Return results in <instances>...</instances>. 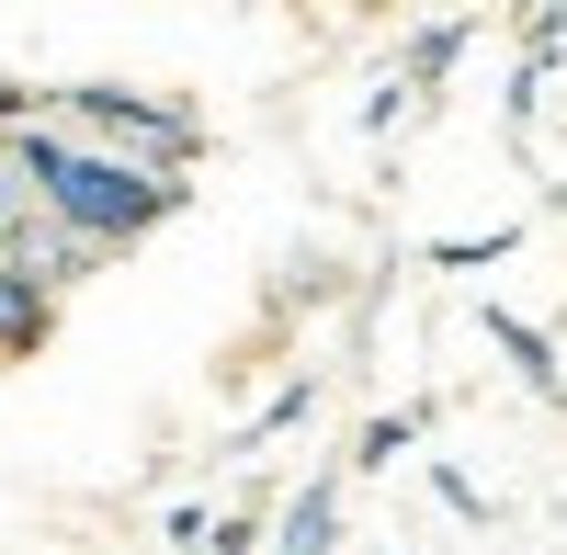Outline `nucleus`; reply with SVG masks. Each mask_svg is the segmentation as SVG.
<instances>
[{"instance_id": "2", "label": "nucleus", "mask_w": 567, "mask_h": 555, "mask_svg": "<svg viewBox=\"0 0 567 555\" xmlns=\"http://www.w3.org/2000/svg\"><path fill=\"white\" fill-rule=\"evenodd\" d=\"M34 125H58L148 181H194V159H205V114L148 80H58V91H34Z\"/></svg>"}, {"instance_id": "9", "label": "nucleus", "mask_w": 567, "mask_h": 555, "mask_svg": "<svg viewBox=\"0 0 567 555\" xmlns=\"http://www.w3.org/2000/svg\"><path fill=\"white\" fill-rule=\"evenodd\" d=\"M511 250H523V227H465V239H432L443 272H488V261H511Z\"/></svg>"}, {"instance_id": "13", "label": "nucleus", "mask_w": 567, "mask_h": 555, "mask_svg": "<svg viewBox=\"0 0 567 555\" xmlns=\"http://www.w3.org/2000/svg\"><path fill=\"white\" fill-rule=\"evenodd\" d=\"M250 544H261V511H216V544L205 555H250Z\"/></svg>"}, {"instance_id": "4", "label": "nucleus", "mask_w": 567, "mask_h": 555, "mask_svg": "<svg viewBox=\"0 0 567 555\" xmlns=\"http://www.w3.org/2000/svg\"><path fill=\"white\" fill-rule=\"evenodd\" d=\"M477 329H488V341H499V363H511V375H523V386H534V397H545V408H556V397H567V363H556V341H545V329H534V317H511V306H488V317H477Z\"/></svg>"}, {"instance_id": "7", "label": "nucleus", "mask_w": 567, "mask_h": 555, "mask_svg": "<svg viewBox=\"0 0 567 555\" xmlns=\"http://www.w3.org/2000/svg\"><path fill=\"white\" fill-rule=\"evenodd\" d=\"M307 420H318V375H284V386L250 408V420H239V442H227V453H272L284 431H307Z\"/></svg>"}, {"instance_id": "14", "label": "nucleus", "mask_w": 567, "mask_h": 555, "mask_svg": "<svg viewBox=\"0 0 567 555\" xmlns=\"http://www.w3.org/2000/svg\"><path fill=\"white\" fill-rule=\"evenodd\" d=\"M12 125H34V80H12V69H0V136H12Z\"/></svg>"}, {"instance_id": "5", "label": "nucleus", "mask_w": 567, "mask_h": 555, "mask_svg": "<svg viewBox=\"0 0 567 555\" xmlns=\"http://www.w3.org/2000/svg\"><path fill=\"white\" fill-rule=\"evenodd\" d=\"M45 341H58V295H45L34 272L0 261V363H23V352H45Z\"/></svg>"}, {"instance_id": "1", "label": "nucleus", "mask_w": 567, "mask_h": 555, "mask_svg": "<svg viewBox=\"0 0 567 555\" xmlns=\"http://www.w3.org/2000/svg\"><path fill=\"white\" fill-rule=\"evenodd\" d=\"M12 170L34 181V216L69 227V239L103 250V261H125L136 239H159V227L194 205V181H148V170H125L103 148H80V136H58V125H12Z\"/></svg>"}, {"instance_id": "11", "label": "nucleus", "mask_w": 567, "mask_h": 555, "mask_svg": "<svg viewBox=\"0 0 567 555\" xmlns=\"http://www.w3.org/2000/svg\"><path fill=\"white\" fill-rule=\"evenodd\" d=\"M23 216H34V181L12 170V136H0V250L23 239Z\"/></svg>"}, {"instance_id": "8", "label": "nucleus", "mask_w": 567, "mask_h": 555, "mask_svg": "<svg viewBox=\"0 0 567 555\" xmlns=\"http://www.w3.org/2000/svg\"><path fill=\"white\" fill-rule=\"evenodd\" d=\"M409 442H420V408H374V420L352 431V465H363V477H386Z\"/></svg>"}, {"instance_id": "3", "label": "nucleus", "mask_w": 567, "mask_h": 555, "mask_svg": "<svg viewBox=\"0 0 567 555\" xmlns=\"http://www.w3.org/2000/svg\"><path fill=\"white\" fill-rule=\"evenodd\" d=\"M261 544H272V555H341V477H307V488L272 511Z\"/></svg>"}, {"instance_id": "10", "label": "nucleus", "mask_w": 567, "mask_h": 555, "mask_svg": "<svg viewBox=\"0 0 567 555\" xmlns=\"http://www.w3.org/2000/svg\"><path fill=\"white\" fill-rule=\"evenodd\" d=\"M432 499H443V511H454V522H488V488H477V477H465V465H454V453H443V465H432Z\"/></svg>"}, {"instance_id": "12", "label": "nucleus", "mask_w": 567, "mask_h": 555, "mask_svg": "<svg viewBox=\"0 0 567 555\" xmlns=\"http://www.w3.org/2000/svg\"><path fill=\"white\" fill-rule=\"evenodd\" d=\"M159 544H171V555H205V544H216V511H194V499L159 511Z\"/></svg>"}, {"instance_id": "6", "label": "nucleus", "mask_w": 567, "mask_h": 555, "mask_svg": "<svg viewBox=\"0 0 567 555\" xmlns=\"http://www.w3.org/2000/svg\"><path fill=\"white\" fill-rule=\"evenodd\" d=\"M465 45H477V23H465V12H443V23H420V34H409V57H398V80L420 91V103H432V91H443V80L465 69Z\"/></svg>"}]
</instances>
